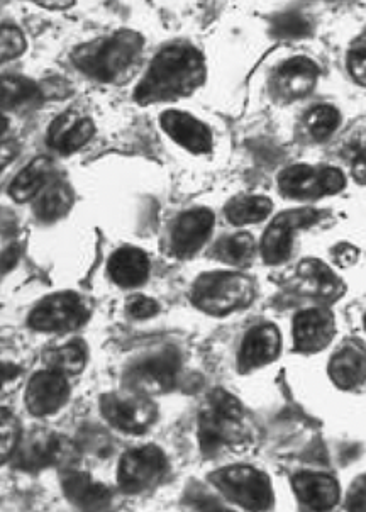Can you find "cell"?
<instances>
[{
	"label": "cell",
	"instance_id": "29",
	"mask_svg": "<svg viewBox=\"0 0 366 512\" xmlns=\"http://www.w3.org/2000/svg\"><path fill=\"white\" fill-rule=\"evenodd\" d=\"M38 85L23 77H0V111L16 109L38 97Z\"/></svg>",
	"mask_w": 366,
	"mask_h": 512
},
{
	"label": "cell",
	"instance_id": "21",
	"mask_svg": "<svg viewBox=\"0 0 366 512\" xmlns=\"http://www.w3.org/2000/svg\"><path fill=\"white\" fill-rule=\"evenodd\" d=\"M111 279L121 287H136L148 279L150 260L141 250L121 248L109 260Z\"/></svg>",
	"mask_w": 366,
	"mask_h": 512
},
{
	"label": "cell",
	"instance_id": "41",
	"mask_svg": "<svg viewBox=\"0 0 366 512\" xmlns=\"http://www.w3.org/2000/svg\"><path fill=\"white\" fill-rule=\"evenodd\" d=\"M33 2L48 11H65L75 4V0H33Z\"/></svg>",
	"mask_w": 366,
	"mask_h": 512
},
{
	"label": "cell",
	"instance_id": "40",
	"mask_svg": "<svg viewBox=\"0 0 366 512\" xmlns=\"http://www.w3.org/2000/svg\"><path fill=\"white\" fill-rule=\"evenodd\" d=\"M17 153H19V145L16 141L0 143V172L16 158Z\"/></svg>",
	"mask_w": 366,
	"mask_h": 512
},
{
	"label": "cell",
	"instance_id": "18",
	"mask_svg": "<svg viewBox=\"0 0 366 512\" xmlns=\"http://www.w3.org/2000/svg\"><path fill=\"white\" fill-rule=\"evenodd\" d=\"M294 490L305 506L317 512L329 511L339 501L338 482L329 475L312 472L295 475Z\"/></svg>",
	"mask_w": 366,
	"mask_h": 512
},
{
	"label": "cell",
	"instance_id": "8",
	"mask_svg": "<svg viewBox=\"0 0 366 512\" xmlns=\"http://www.w3.org/2000/svg\"><path fill=\"white\" fill-rule=\"evenodd\" d=\"M87 319V307L84 301L72 292L50 295L39 302L29 316V326L38 331H72L84 324Z\"/></svg>",
	"mask_w": 366,
	"mask_h": 512
},
{
	"label": "cell",
	"instance_id": "19",
	"mask_svg": "<svg viewBox=\"0 0 366 512\" xmlns=\"http://www.w3.org/2000/svg\"><path fill=\"white\" fill-rule=\"evenodd\" d=\"M299 282L305 294H311L321 301H336L344 294L343 280L319 260H305L300 263Z\"/></svg>",
	"mask_w": 366,
	"mask_h": 512
},
{
	"label": "cell",
	"instance_id": "33",
	"mask_svg": "<svg viewBox=\"0 0 366 512\" xmlns=\"http://www.w3.org/2000/svg\"><path fill=\"white\" fill-rule=\"evenodd\" d=\"M21 441V426L16 416L7 409H0V465L16 453Z\"/></svg>",
	"mask_w": 366,
	"mask_h": 512
},
{
	"label": "cell",
	"instance_id": "25",
	"mask_svg": "<svg viewBox=\"0 0 366 512\" xmlns=\"http://www.w3.org/2000/svg\"><path fill=\"white\" fill-rule=\"evenodd\" d=\"M331 379L341 389H355L365 379V355L358 348H344L331 360Z\"/></svg>",
	"mask_w": 366,
	"mask_h": 512
},
{
	"label": "cell",
	"instance_id": "9",
	"mask_svg": "<svg viewBox=\"0 0 366 512\" xmlns=\"http://www.w3.org/2000/svg\"><path fill=\"white\" fill-rule=\"evenodd\" d=\"M178 372L180 355L172 348H168L134 365L129 370V387L143 396L163 394L173 389Z\"/></svg>",
	"mask_w": 366,
	"mask_h": 512
},
{
	"label": "cell",
	"instance_id": "34",
	"mask_svg": "<svg viewBox=\"0 0 366 512\" xmlns=\"http://www.w3.org/2000/svg\"><path fill=\"white\" fill-rule=\"evenodd\" d=\"M26 51V38L16 26H0V63L11 62Z\"/></svg>",
	"mask_w": 366,
	"mask_h": 512
},
{
	"label": "cell",
	"instance_id": "26",
	"mask_svg": "<svg viewBox=\"0 0 366 512\" xmlns=\"http://www.w3.org/2000/svg\"><path fill=\"white\" fill-rule=\"evenodd\" d=\"M72 190L61 182L45 185L38 194V199L34 202V212L41 221L51 223L56 219L63 218L70 207H72Z\"/></svg>",
	"mask_w": 366,
	"mask_h": 512
},
{
	"label": "cell",
	"instance_id": "7",
	"mask_svg": "<svg viewBox=\"0 0 366 512\" xmlns=\"http://www.w3.org/2000/svg\"><path fill=\"white\" fill-rule=\"evenodd\" d=\"M167 470V458L156 446H143L122 457L119 465V485L124 492L138 494L160 482Z\"/></svg>",
	"mask_w": 366,
	"mask_h": 512
},
{
	"label": "cell",
	"instance_id": "28",
	"mask_svg": "<svg viewBox=\"0 0 366 512\" xmlns=\"http://www.w3.org/2000/svg\"><path fill=\"white\" fill-rule=\"evenodd\" d=\"M255 255V240L248 233L234 234L226 240L219 241V245L214 248V256L221 262L233 265V267H243L253 260Z\"/></svg>",
	"mask_w": 366,
	"mask_h": 512
},
{
	"label": "cell",
	"instance_id": "1",
	"mask_svg": "<svg viewBox=\"0 0 366 512\" xmlns=\"http://www.w3.org/2000/svg\"><path fill=\"white\" fill-rule=\"evenodd\" d=\"M206 78V63L199 51L187 45L163 48L153 58L134 97L139 104L175 101L199 89Z\"/></svg>",
	"mask_w": 366,
	"mask_h": 512
},
{
	"label": "cell",
	"instance_id": "32",
	"mask_svg": "<svg viewBox=\"0 0 366 512\" xmlns=\"http://www.w3.org/2000/svg\"><path fill=\"white\" fill-rule=\"evenodd\" d=\"M311 21L300 12H283L272 23V34L278 39H302L311 34Z\"/></svg>",
	"mask_w": 366,
	"mask_h": 512
},
{
	"label": "cell",
	"instance_id": "22",
	"mask_svg": "<svg viewBox=\"0 0 366 512\" xmlns=\"http://www.w3.org/2000/svg\"><path fill=\"white\" fill-rule=\"evenodd\" d=\"M239 423L241 421H234L207 406L206 411L200 416L199 438L202 450L206 453H214L221 446L226 445L233 438L234 433H238Z\"/></svg>",
	"mask_w": 366,
	"mask_h": 512
},
{
	"label": "cell",
	"instance_id": "2",
	"mask_svg": "<svg viewBox=\"0 0 366 512\" xmlns=\"http://www.w3.org/2000/svg\"><path fill=\"white\" fill-rule=\"evenodd\" d=\"M145 39L134 31H119L111 38L97 39L80 46L73 53V62L82 72L100 82H114L138 62Z\"/></svg>",
	"mask_w": 366,
	"mask_h": 512
},
{
	"label": "cell",
	"instance_id": "31",
	"mask_svg": "<svg viewBox=\"0 0 366 512\" xmlns=\"http://www.w3.org/2000/svg\"><path fill=\"white\" fill-rule=\"evenodd\" d=\"M51 370L61 373V375H75L84 370L85 362H87V353L82 343H68L61 346L58 350L51 353L50 358Z\"/></svg>",
	"mask_w": 366,
	"mask_h": 512
},
{
	"label": "cell",
	"instance_id": "45",
	"mask_svg": "<svg viewBox=\"0 0 366 512\" xmlns=\"http://www.w3.org/2000/svg\"><path fill=\"white\" fill-rule=\"evenodd\" d=\"M7 129H9V121H7V117L0 112V136L6 133Z\"/></svg>",
	"mask_w": 366,
	"mask_h": 512
},
{
	"label": "cell",
	"instance_id": "24",
	"mask_svg": "<svg viewBox=\"0 0 366 512\" xmlns=\"http://www.w3.org/2000/svg\"><path fill=\"white\" fill-rule=\"evenodd\" d=\"M280 190L292 199H316L324 195L319 172L307 165H294L280 173Z\"/></svg>",
	"mask_w": 366,
	"mask_h": 512
},
{
	"label": "cell",
	"instance_id": "15",
	"mask_svg": "<svg viewBox=\"0 0 366 512\" xmlns=\"http://www.w3.org/2000/svg\"><path fill=\"white\" fill-rule=\"evenodd\" d=\"M334 336L333 314L324 309H307L295 316V348L300 353H317L331 343Z\"/></svg>",
	"mask_w": 366,
	"mask_h": 512
},
{
	"label": "cell",
	"instance_id": "35",
	"mask_svg": "<svg viewBox=\"0 0 366 512\" xmlns=\"http://www.w3.org/2000/svg\"><path fill=\"white\" fill-rule=\"evenodd\" d=\"M319 177H321V187L324 195L338 194L346 185L343 172L338 168H322V170H319Z\"/></svg>",
	"mask_w": 366,
	"mask_h": 512
},
{
	"label": "cell",
	"instance_id": "14",
	"mask_svg": "<svg viewBox=\"0 0 366 512\" xmlns=\"http://www.w3.org/2000/svg\"><path fill=\"white\" fill-rule=\"evenodd\" d=\"M214 226V214L209 209L185 212L172 231V250L178 258H190L206 245Z\"/></svg>",
	"mask_w": 366,
	"mask_h": 512
},
{
	"label": "cell",
	"instance_id": "5",
	"mask_svg": "<svg viewBox=\"0 0 366 512\" xmlns=\"http://www.w3.org/2000/svg\"><path fill=\"white\" fill-rule=\"evenodd\" d=\"M100 411L114 428L131 435L145 433L158 416L155 404L138 392L106 394L100 399Z\"/></svg>",
	"mask_w": 366,
	"mask_h": 512
},
{
	"label": "cell",
	"instance_id": "23",
	"mask_svg": "<svg viewBox=\"0 0 366 512\" xmlns=\"http://www.w3.org/2000/svg\"><path fill=\"white\" fill-rule=\"evenodd\" d=\"M53 170L50 158L39 156L23 168L16 179L12 180L9 187V194L17 202H28L34 199L41 192V189L48 184L50 173Z\"/></svg>",
	"mask_w": 366,
	"mask_h": 512
},
{
	"label": "cell",
	"instance_id": "10",
	"mask_svg": "<svg viewBox=\"0 0 366 512\" xmlns=\"http://www.w3.org/2000/svg\"><path fill=\"white\" fill-rule=\"evenodd\" d=\"M16 465L28 472H36L51 465L67 463L75 457V448L70 441L50 433H36L17 446Z\"/></svg>",
	"mask_w": 366,
	"mask_h": 512
},
{
	"label": "cell",
	"instance_id": "30",
	"mask_svg": "<svg viewBox=\"0 0 366 512\" xmlns=\"http://www.w3.org/2000/svg\"><path fill=\"white\" fill-rule=\"evenodd\" d=\"M341 123L338 109L333 106H317L305 116V129L316 141L328 140Z\"/></svg>",
	"mask_w": 366,
	"mask_h": 512
},
{
	"label": "cell",
	"instance_id": "12",
	"mask_svg": "<svg viewBox=\"0 0 366 512\" xmlns=\"http://www.w3.org/2000/svg\"><path fill=\"white\" fill-rule=\"evenodd\" d=\"M319 80V67L316 63L297 56L283 63L272 78L273 92L285 101H297L311 94Z\"/></svg>",
	"mask_w": 366,
	"mask_h": 512
},
{
	"label": "cell",
	"instance_id": "36",
	"mask_svg": "<svg viewBox=\"0 0 366 512\" xmlns=\"http://www.w3.org/2000/svg\"><path fill=\"white\" fill-rule=\"evenodd\" d=\"M128 311L134 319H148L158 312V304L153 299L136 295L128 302Z\"/></svg>",
	"mask_w": 366,
	"mask_h": 512
},
{
	"label": "cell",
	"instance_id": "3",
	"mask_svg": "<svg viewBox=\"0 0 366 512\" xmlns=\"http://www.w3.org/2000/svg\"><path fill=\"white\" fill-rule=\"evenodd\" d=\"M192 301L212 316L239 311L253 301V282L238 272L206 273L195 282Z\"/></svg>",
	"mask_w": 366,
	"mask_h": 512
},
{
	"label": "cell",
	"instance_id": "6",
	"mask_svg": "<svg viewBox=\"0 0 366 512\" xmlns=\"http://www.w3.org/2000/svg\"><path fill=\"white\" fill-rule=\"evenodd\" d=\"M319 219V212L311 207L294 209L280 214L261 240V255L268 265H280L289 260L292 253L294 234L302 228H309Z\"/></svg>",
	"mask_w": 366,
	"mask_h": 512
},
{
	"label": "cell",
	"instance_id": "39",
	"mask_svg": "<svg viewBox=\"0 0 366 512\" xmlns=\"http://www.w3.org/2000/svg\"><path fill=\"white\" fill-rule=\"evenodd\" d=\"M348 509L351 512H365V477H361V484H356L348 497Z\"/></svg>",
	"mask_w": 366,
	"mask_h": 512
},
{
	"label": "cell",
	"instance_id": "42",
	"mask_svg": "<svg viewBox=\"0 0 366 512\" xmlns=\"http://www.w3.org/2000/svg\"><path fill=\"white\" fill-rule=\"evenodd\" d=\"M19 370L16 367H12V365H6V363H0V389L4 387L7 380H11L14 375H17Z\"/></svg>",
	"mask_w": 366,
	"mask_h": 512
},
{
	"label": "cell",
	"instance_id": "16",
	"mask_svg": "<svg viewBox=\"0 0 366 512\" xmlns=\"http://www.w3.org/2000/svg\"><path fill=\"white\" fill-rule=\"evenodd\" d=\"M280 346V331L273 324L256 326L244 338L239 351V370L246 373L265 367L280 355Z\"/></svg>",
	"mask_w": 366,
	"mask_h": 512
},
{
	"label": "cell",
	"instance_id": "27",
	"mask_svg": "<svg viewBox=\"0 0 366 512\" xmlns=\"http://www.w3.org/2000/svg\"><path fill=\"white\" fill-rule=\"evenodd\" d=\"M272 209V201L267 197H239L226 206V218L236 226L255 224L267 219Z\"/></svg>",
	"mask_w": 366,
	"mask_h": 512
},
{
	"label": "cell",
	"instance_id": "38",
	"mask_svg": "<svg viewBox=\"0 0 366 512\" xmlns=\"http://www.w3.org/2000/svg\"><path fill=\"white\" fill-rule=\"evenodd\" d=\"M334 262L338 263L339 267L348 268L355 265L360 251L356 250L355 246L348 245V243H341L333 250Z\"/></svg>",
	"mask_w": 366,
	"mask_h": 512
},
{
	"label": "cell",
	"instance_id": "44",
	"mask_svg": "<svg viewBox=\"0 0 366 512\" xmlns=\"http://www.w3.org/2000/svg\"><path fill=\"white\" fill-rule=\"evenodd\" d=\"M202 512H231V511H226V509H224V507L219 506V504H217V502L211 501V502H206V506L202 507Z\"/></svg>",
	"mask_w": 366,
	"mask_h": 512
},
{
	"label": "cell",
	"instance_id": "20",
	"mask_svg": "<svg viewBox=\"0 0 366 512\" xmlns=\"http://www.w3.org/2000/svg\"><path fill=\"white\" fill-rule=\"evenodd\" d=\"M95 133L90 119H77L73 114H63L51 124L48 143L61 153H73L87 145Z\"/></svg>",
	"mask_w": 366,
	"mask_h": 512
},
{
	"label": "cell",
	"instance_id": "43",
	"mask_svg": "<svg viewBox=\"0 0 366 512\" xmlns=\"http://www.w3.org/2000/svg\"><path fill=\"white\" fill-rule=\"evenodd\" d=\"M355 177L358 182L365 184V155L355 160Z\"/></svg>",
	"mask_w": 366,
	"mask_h": 512
},
{
	"label": "cell",
	"instance_id": "17",
	"mask_svg": "<svg viewBox=\"0 0 366 512\" xmlns=\"http://www.w3.org/2000/svg\"><path fill=\"white\" fill-rule=\"evenodd\" d=\"M63 492L75 506L85 512L106 511L111 504L112 492L106 485L97 484L84 472H68L63 477Z\"/></svg>",
	"mask_w": 366,
	"mask_h": 512
},
{
	"label": "cell",
	"instance_id": "37",
	"mask_svg": "<svg viewBox=\"0 0 366 512\" xmlns=\"http://www.w3.org/2000/svg\"><path fill=\"white\" fill-rule=\"evenodd\" d=\"M348 68H350L351 75L355 78L356 82L365 85L366 80V56L365 46L351 50L348 55Z\"/></svg>",
	"mask_w": 366,
	"mask_h": 512
},
{
	"label": "cell",
	"instance_id": "13",
	"mask_svg": "<svg viewBox=\"0 0 366 512\" xmlns=\"http://www.w3.org/2000/svg\"><path fill=\"white\" fill-rule=\"evenodd\" d=\"M160 124L163 131L185 150L195 155H204L212 150L211 129L197 117L182 111H165L161 114Z\"/></svg>",
	"mask_w": 366,
	"mask_h": 512
},
{
	"label": "cell",
	"instance_id": "4",
	"mask_svg": "<svg viewBox=\"0 0 366 512\" xmlns=\"http://www.w3.org/2000/svg\"><path fill=\"white\" fill-rule=\"evenodd\" d=\"M211 480L224 496L248 511L263 512L272 507V484L256 468H224L212 475Z\"/></svg>",
	"mask_w": 366,
	"mask_h": 512
},
{
	"label": "cell",
	"instance_id": "11",
	"mask_svg": "<svg viewBox=\"0 0 366 512\" xmlns=\"http://www.w3.org/2000/svg\"><path fill=\"white\" fill-rule=\"evenodd\" d=\"M70 396L65 375L55 370H45L29 380L26 389V406L34 416H48L58 411Z\"/></svg>",
	"mask_w": 366,
	"mask_h": 512
}]
</instances>
